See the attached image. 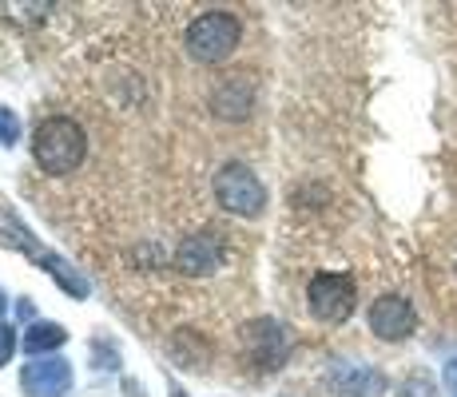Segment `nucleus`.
<instances>
[{
    "label": "nucleus",
    "instance_id": "nucleus-6",
    "mask_svg": "<svg viewBox=\"0 0 457 397\" xmlns=\"http://www.w3.org/2000/svg\"><path fill=\"white\" fill-rule=\"evenodd\" d=\"M334 385H338L346 397H378L386 390V377L374 374V369H366V366H358V369H342V377Z\"/></svg>",
    "mask_w": 457,
    "mask_h": 397
},
{
    "label": "nucleus",
    "instance_id": "nucleus-1",
    "mask_svg": "<svg viewBox=\"0 0 457 397\" xmlns=\"http://www.w3.org/2000/svg\"><path fill=\"white\" fill-rule=\"evenodd\" d=\"M32 152L44 171L64 175L84 159V131L72 120H44L32 139Z\"/></svg>",
    "mask_w": 457,
    "mask_h": 397
},
{
    "label": "nucleus",
    "instance_id": "nucleus-4",
    "mask_svg": "<svg viewBox=\"0 0 457 397\" xmlns=\"http://www.w3.org/2000/svg\"><path fill=\"white\" fill-rule=\"evenodd\" d=\"M215 195L223 203L227 211H235V215H259L262 211V183L254 179L243 163H227L223 171H219L215 179Z\"/></svg>",
    "mask_w": 457,
    "mask_h": 397
},
{
    "label": "nucleus",
    "instance_id": "nucleus-8",
    "mask_svg": "<svg viewBox=\"0 0 457 397\" xmlns=\"http://www.w3.org/2000/svg\"><path fill=\"white\" fill-rule=\"evenodd\" d=\"M64 334L60 330H52V326H40L37 330V338H29V350H40V346H52V342H60Z\"/></svg>",
    "mask_w": 457,
    "mask_h": 397
},
{
    "label": "nucleus",
    "instance_id": "nucleus-7",
    "mask_svg": "<svg viewBox=\"0 0 457 397\" xmlns=\"http://www.w3.org/2000/svg\"><path fill=\"white\" fill-rule=\"evenodd\" d=\"M402 397H437V393H434V385H429V377H410Z\"/></svg>",
    "mask_w": 457,
    "mask_h": 397
},
{
    "label": "nucleus",
    "instance_id": "nucleus-5",
    "mask_svg": "<svg viewBox=\"0 0 457 397\" xmlns=\"http://www.w3.org/2000/svg\"><path fill=\"white\" fill-rule=\"evenodd\" d=\"M414 326H418V310H414V302H406L402 294H382L370 306V330H374V338L402 342V338H410V334H414Z\"/></svg>",
    "mask_w": 457,
    "mask_h": 397
},
{
    "label": "nucleus",
    "instance_id": "nucleus-9",
    "mask_svg": "<svg viewBox=\"0 0 457 397\" xmlns=\"http://www.w3.org/2000/svg\"><path fill=\"white\" fill-rule=\"evenodd\" d=\"M8 350H12V334H8V330H0V361L8 358Z\"/></svg>",
    "mask_w": 457,
    "mask_h": 397
},
{
    "label": "nucleus",
    "instance_id": "nucleus-2",
    "mask_svg": "<svg viewBox=\"0 0 457 397\" xmlns=\"http://www.w3.org/2000/svg\"><path fill=\"white\" fill-rule=\"evenodd\" d=\"M239 21H235L231 12H207L199 16L195 24H191L187 32V48L195 60H204V64H215V60H227L231 56V48L239 44Z\"/></svg>",
    "mask_w": 457,
    "mask_h": 397
},
{
    "label": "nucleus",
    "instance_id": "nucleus-3",
    "mask_svg": "<svg viewBox=\"0 0 457 397\" xmlns=\"http://www.w3.org/2000/svg\"><path fill=\"white\" fill-rule=\"evenodd\" d=\"M306 298H311V314L319 318V322H346L350 314H354V278L350 275H314L311 278V290H306Z\"/></svg>",
    "mask_w": 457,
    "mask_h": 397
}]
</instances>
